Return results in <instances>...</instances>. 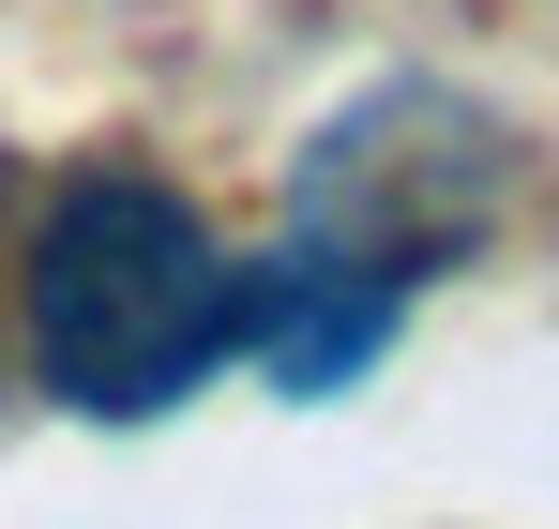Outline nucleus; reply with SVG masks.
<instances>
[{
  "label": "nucleus",
  "instance_id": "1",
  "mask_svg": "<svg viewBox=\"0 0 559 529\" xmlns=\"http://www.w3.org/2000/svg\"><path fill=\"white\" fill-rule=\"evenodd\" d=\"M242 333H258V258H227L197 197H167L136 167H92L46 197L31 363H46L61 409H92V424L182 409L212 363H242Z\"/></svg>",
  "mask_w": 559,
  "mask_h": 529
},
{
  "label": "nucleus",
  "instance_id": "2",
  "mask_svg": "<svg viewBox=\"0 0 559 529\" xmlns=\"http://www.w3.org/2000/svg\"><path fill=\"white\" fill-rule=\"evenodd\" d=\"M484 197H499V137L454 91H378L302 152V258L378 287V303H408L484 227Z\"/></svg>",
  "mask_w": 559,
  "mask_h": 529
}]
</instances>
